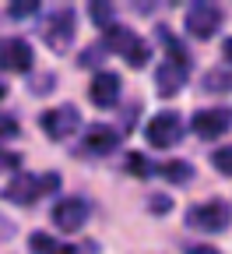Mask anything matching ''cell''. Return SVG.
Wrapping results in <instances>:
<instances>
[{
	"label": "cell",
	"mask_w": 232,
	"mask_h": 254,
	"mask_svg": "<svg viewBox=\"0 0 232 254\" xmlns=\"http://www.w3.org/2000/svg\"><path fill=\"white\" fill-rule=\"evenodd\" d=\"M4 92H7V88H4V81H0V95H4Z\"/></svg>",
	"instance_id": "cell-27"
},
{
	"label": "cell",
	"mask_w": 232,
	"mask_h": 254,
	"mask_svg": "<svg viewBox=\"0 0 232 254\" xmlns=\"http://www.w3.org/2000/svg\"><path fill=\"white\" fill-rule=\"evenodd\" d=\"M229 222H232V208L225 201H204L186 212V226L201 230V233H222Z\"/></svg>",
	"instance_id": "cell-6"
},
{
	"label": "cell",
	"mask_w": 232,
	"mask_h": 254,
	"mask_svg": "<svg viewBox=\"0 0 232 254\" xmlns=\"http://www.w3.org/2000/svg\"><path fill=\"white\" fill-rule=\"evenodd\" d=\"M155 36L162 39V46H165V53H169V57H165V60H176V64H186V67H190V53L183 50V43L173 36V32L169 28H165V25H158V32H155Z\"/></svg>",
	"instance_id": "cell-14"
},
{
	"label": "cell",
	"mask_w": 232,
	"mask_h": 254,
	"mask_svg": "<svg viewBox=\"0 0 232 254\" xmlns=\"http://www.w3.org/2000/svg\"><path fill=\"white\" fill-rule=\"evenodd\" d=\"M190 127H193V134L197 138H218V134H225L229 127H232V110L229 106H215V110H201V113H193V120H190Z\"/></svg>",
	"instance_id": "cell-9"
},
{
	"label": "cell",
	"mask_w": 232,
	"mask_h": 254,
	"mask_svg": "<svg viewBox=\"0 0 232 254\" xmlns=\"http://www.w3.org/2000/svg\"><path fill=\"white\" fill-rule=\"evenodd\" d=\"M222 57L232 64V39H225V43H222Z\"/></svg>",
	"instance_id": "cell-25"
},
{
	"label": "cell",
	"mask_w": 232,
	"mask_h": 254,
	"mask_svg": "<svg viewBox=\"0 0 232 254\" xmlns=\"http://www.w3.org/2000/svg\"><path fill=\"white\" fill-rule=\"evenodd\" d=\"M186 254H218V251H208V247H186Z\"/></svg>",
	"instance_id": "cell-26"
},
{
	"label": "cell",
	"mask_w": 232,
	"mask_h": 254,
	"mask_svg": "<svg viewBox=\"0 0 232 254\" xmlns=\"http://www.w3.org/2000/svg\"><path fill=\"white\" fill-rule=\"evenodd\" d=\"M53 222H56L60 233H78L85 222H88V205L81 198H63L53 208Z\"/></svg>",
	"instance_id": "cell-10"
},
{
	"label": "cell",
	"mask_w": 232,
	"mask_h": 254,
	"mask_svg": "<svg viewBox=\"0 0 232 254\" xmlns=\"http://www.w3.org/2000/svg\"><path fill=\"white\" fill-rule=\"evenodd\" d=\"M204 92H232V71H208L204 74Z\"/></svg>",
	"instance_id": "cell-15"
},
{
	"label": "cell",
	"mask_w": 232,
	"mask_h": 254,
	"mask_svg": "<svg viewBox=\"0 0 232 254\" xmlns=\"http://www.w3.org/2000/svg\"><path fill=\"white\" fill-rule=\"evenodd\" d=\"M7 14H11L14 21H21V18H32V14H39V4H36V0H14V4L7 7Z\"/></svg>",
	"instance_id": "cell-18"
},
{
	"label": "cell",
	"mask_w": 232,
	"mask_h": 254,
	"mask_svg": "<svg viewBox=\"0 0 232 254\" xmlns=\"http://www.w3.org/2000/svg\"><path fill=\"white\" fill-rule=\"evenodd\" d=\"M186 64H176V60H162V67H158V74H155V88L162 92V95H176L180 88H183V81H186Z\"/></svg>",
	"instance_id": "cell-13"
},
{
	"label": "cell",
	"mask_w": 232,
	"mask_h": 254,
	"mask_svg": "<svg viewBox=\"0 0 232 254\" xmlns=\"http://www.w3.org/2000/svg\"><path fill=\"white\" fill-rule=\"evenodd\" d=\"M116 145H120V131L116 127H106V124H92L81 134V148L88 155H109Z\"/></svg>",
	"instance_id": "cell-11"
},
{
	"label": "cell",
	"mask_w": 232,
	"mask_h": 254,
	"mask_svg": "<svg viewBox=\"0 0 232 254\" xmlns=\"http://www.w3.org/2000/svg\"><path fill=\"white\" fill-rule=\"evenodd\" d=\"M56 187H60V173H25L21 170L4 187V198L11 205H32V201H39L43 194H53Z\"/></svg>",
	"instance_id": "cell-1"
},
{
	"label": "cell",
	"mask_w": 232,
	"mask_h": 254,
	"mask_svg": "<svg viewBox=\"0 0 232 254\" xmlns=\"http://www.w3.org/2000/svg\"><path fill=\"white\" fill-rule=\"evenodd\" d=\"M18 166H21V155L0 148V173H11V170H18Z\"/></svg>",
	"instance_id": "cell-21"
},
{
	"label": "cell",
	"mask_w": 232,
	"mask_h": 254,
	"mask_svg": "<svg viewBox=\"0 0 232 254\" xmlns=\"http://www.w3.org/2000/svg\"><path fill=\"white\" fill-rule=\"evenodd\" d=\"M127 170H130V173H141V177H144V173H151V166L144 163V155H141V152H130V159H127Z\"/></svg>",
	"instance_id": "cell-23"
},
{
	"label": "cell",
	"mask_w": 232,
	"mask_h": 254,
	"mask_svg": "<svg viewBox=\"0 0 232 254\" xmlns=\"http://www.w3.org/2000/svg\"><path fill=\"white\" fill-rule=\"evenodd\" d=\"M222 28V7H215V4H190V11H186V32L193 39H211L215 32Z\"/></svg>",
	"instance_id": "cell-7"
},
{
	"label": "cell",
	"mask_w": 232,
	"mask_h": 254,
	"mask_svg": "<svg viewBox=\"0 0 232 254\" xmlns=\"http://www.w3.org/2000/svg\"><path fill=\"white\" fill-rule=\"evenodd\" d=\"M144 138H148L151 148H173V145L183 138V117H180L176 110L155 113V117L148 120V127H144Z\"/></svg>",
	"instance_id": "cell-4"
},
{
	"label": "cell",
	"mask_w": 232,
	"mask_h": 254,
	"mask_svg": "<svg viewBox=\"0 0 232 254\" xmlns=\"http://www.w3.org/2000/svg\"><path fill=\"white\" fill-rule=\"evenodd\" d=\"M211 163H215V170H218V173H225V177H232V145H225V148H218V152L211 155Z\"/></svg>",
	"instance_id": "cell-19"
},
{
	"label": "cell",
	"mask_w": 232,
	"mask_h": 254,
	"mask_svg": "<svg viewBox=\"0 0 232 254\" xmlns=\"http://www.w3.org/2000/svg\"><path fill=\"white\" fill-rule=\"evenodd\" d=\"M148 205H151V212H155V215H165V212L173 208V198H169V194H151V198H148Z\"/></svg>",
	"instance_id": "cell-22"
},
{
	"label": "cell",
	"mask_w": 232,
	"mask_h": 254,
	"mask_svg": "<svg viewBox=\"0 0 232 254\" xmlns=\"http://www.w3.org/2000/svg\"><path fill=\"white\" fill-rule=\"evenodd\" d=\"M88 99L95 103V106H116L120 103V78L113 74V71H98L95 78H92V85H88Z\"/></svg>",
	"instance_id": "cell-12"
},
{
	"label": "cell",
	"mask_w": 232,
	"mask_h": 254,
	"mask_svg": "<svg viewBox=\"0 0 232 254\" xmlns=\"http://www.w3.org/2000/svg\"><path fill=\"white\" fill-rule=\"evenodd\" d=\"M14 134H18V117L0 110V138H14Z\"/></svg>",
	"instance_id": "cell-20"
},
{
	"label": "cell",
	"mask_w": 232,
	"mask_h": 254,
	"mask_svg": "<svg viewBox=\"0 0 232 254\" xmlns=\"http://www.w3.org/2000/svg\"><path fill=\"white\" fill-rule=\"evenodd\" d=\"M39 127H43V134L53 138V141H63V138H71L78 134V127H81V110L71 106V103H63V106H53L39 117Z\"/></svg>",
	"instance_id": "cell-5"
},
{
	"label": "cell",
	"mask_w": 232,
	"mask_h": 254,
	"mask_svg": "<svg viewBox=\"0 0 232 254\" xmlns=\"http://www.w3.org/2000/svg\"><path fill=\"white\" fill-rule=\"evenodd\" d=\"M74 32H78V18L71 7H60V11H49L39 25V36L46 39V46L53 53H63L71 43H74Z\"/></svg>",
	"instance_id": "cell-3"
},
{
	"label": "cell",
	"mask_w": 232,
	"mask_h": 254,
	"mask_svg": "<svg viewBox=\"0 0 232 254\" xmlns=\"http://www.w3.org/2000/svg\"><path fill=\"white\" fill-rule=\"evenodd\" d=\"M109 53H120L130 67H144L148 64V57H151V50H148V43L138 36L134 28H127V25H113V28H106V43H102Z\"/></svg>",
	"instance_id": "cell-2"
},
{
	"label": "cell",
	"mask_w": 232,
	"mask_h": 254,
	"mask_svg": "<svg viewBox=\"0 0 232 254\" xmlns=\"http://www.w3.org/2000/svg\"><path fill=\"white\" fill-rule=\"evenodd\" d=\"M88 11H92V21L98 25V28H113V4H88Z\"/></svg>",
	"instance_id": "cell-17"
},
{
	"label": "cell",
	"mask_w": 232,
	"mask_h": 254,
	"mask_svg": "<svg viewBox=\"0 0 232 254\" xmlns=\"http://www.w3.org/2000/svg\"><path fill=\"white\" fill-rule=\"evenodd\" d=\"M32 46L25 39H0V71H11V74H28L32 71Z\"/></svg>",
	"instance_id": "cell-8"
},
{
	"label": "cell",
	"mask_w": 232,
	"mask_h": 254,
	"mask_svg": "<svg viewBox=\"0 0 232 254\" xmlns=\"http://www.w3.org/2000/svg\"><path fill=\"white\" fill-rule=\"evenodd\" d=\"M11 233H14V222H11V219H4V215H0V240H7Z\"/></svg>",
	"instance_id": "cell-24"
},
{
	"label": "cell",
	"mask_w": 232,
	"mask_h": 254,
	"mask_svg": "<svg viewBox=\"0 0 232 254\" xmlns=\"http://www.w3.org/2000/svg\"><path fill=\"white\" fill-rule=\"evenodd\" d=\"M158 173H162L165 180H173V184H190V177H193V170H190L186 163H165Z\"/></svg>",
	"instance_id": "cell-16"
}]
</instances>
